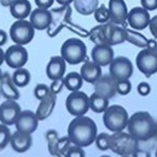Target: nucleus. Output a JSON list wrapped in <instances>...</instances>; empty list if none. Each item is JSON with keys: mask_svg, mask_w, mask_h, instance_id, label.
Listing matches in <instances>:
<instances>
[{"mask_svg": "<svg viewBox=\"0 0 157 157\" xmlns=\"http://www.w3.org/2000/svg\"><path fill=\"white\" fill-rule=\"evenodd\" d=\"M67 133L71 144L85 148L95 141L98 127L94 121L88 116H75L69 123Z\"/></svg>", "mask_w": 157, "mask_h": 157, "instance_id": "obj_1", "label": "nucleus"}, {"mask_svg": "<svg viewBox=\"0 0 157 157\" xmlns=\"http://www.w3.org/2000/svg\"><path fill=\"white\" fill-rule=\"evenodd\" d=\"M128 133L138 141H148L157 136V123L147 111H137L128 121Z\"/></svg>", "mask_w": 157, "mask_h": 157, "instance_id": "obj_2", "label": "nucleus"}, {"mask_svg": "<svg viewBox=\"0 0 157 157\" xmlns=\"http://www.w3.org/2000/svg\"><path fill=\"white\" fill-rule=\"evenodd\" d=\"M89 37L95 44H108L110 46L118 45L126 41L125 27H121L109 21L93 27L89 33Z\"/></svg>", "mask_w": 157, "mask_h": 157, "instance_id": "obj_3", "label": "nucleus"}, {"mask_svg": "<svg viewBox=\"0 0 157 157\" xmlns=\"http://www.w3.org/2000/svg\"><path fill=\"white\" fill-rule=\"evenodd\" d=\"M61 57L70 65H77L86 61L87 47L81 39L70 38L61 46Z\"/></svg>", "mask_w": 157, "mask_h": 157, "instance_id": "obj_4", "label": "nucleus"}, {"mask_svg": "<svg viewBox=\"0 0 157 157\" xmlns=\"http://www.w3.org/2000/svg\"><path fill=\"white\" fill-rule=\"evenodd\" d=\"M103 121L105 127L111 132H120L126 129L129 121L128 112L123 106L112 105L104 111Z\"/></svg>", "mask_w": 157, "mask_h": 157, "instance_id": "obj_5", "label": "nucleus"}, {"mask_svg": "<svg viewBox=\"0 0 157 157\" xmlns=\"http://www.w3.org/2000/svg\"><path fill=\"white\" fill-rule=\"evenodd\" d=\"M110 149L113 153L121 156H131L136 149H138V140L133 138L129 133L114 132L111 135Z\"/></svg>", "mask_w": 157, "mask_h": 157, "instance_id": "obj_6", "label": "nucleus"}, {"mask_svg": "<svg viewBox=\"0 0 157 157\" xmlns=\"http://www.w3.org/2000/svg\"><path fill=\"white\" fill-rule=\"evenodd\" d=\"M10 36L15 44L26 45L32 42L35 36V29L29 20H17L10 29Z\"/></svg>", "mask_w": 157, "mask_h": 157, "instance_id": "obj_7", "label": "nucleus"}, {"mask_svg": "<svg viewBox=\"0 0 157 157\" xmlns=\"http://www.w3.org/2000/svg\"><path fill=\"white\" fill-rule=\"evenodd\" d=\"M136 66L146 77H151L157 72V47L143 48L136 57Z\"/></svg>", "mask_w": 157, "mask_h": 157, "instance_id": "obj_8", "label": "nucleus"}, {"mask_svg": "<svg viewBox=\"0 0 157 157\" xmlns=\"http://www.w3.org/2000/svg\"><path fill=\"white\" fill-rule=\"evenodd\" d=\"M67 111L73 116H82L87 113L90 109L89 97L83 91H72L66 98Z\"/></svg>", "mask_w": 157, "mask_h": 157, "instance_id": "obj_9", "label": "nucleus"}, {"mask_svg": "<svg viewBox=\"0 0 157 157\" xmlns=\"http://www.w3.org/2000/svg\"><path fill=\"white\" fill-rule=\"evenodd\" d=\"M52 23L47 29L49 37H56L70 22L71 7L70 6H61V7L52 10Z\"/></svg>", "mask_w": 157, "mask_h": 157, "instance_id": "obj_10", "label": "nucleus"}, {"mask_svg": "<svg viewBox=\"0 0 157 157\" xmlns=\"http://www.w3.org/2000/svg\"><path fill=\"white\" fill-rule=\"evenodd\" d=\"M109 75L116 82L118 81L129 80L133 75V64L128 58L116 57L109 64Z\"/></svg>", "mask_w": 157, "mask_h": 157, "instance_id": "obj_11", "label": "nucleus"}, {"mask_svg": "<svg viewBox=\"0 0 157 157\" xmlns=\"http://www.w3.org/2000/svg\"><path fill=\"white\" fill-rule=\"evenodd\" d=\"M29 60V52L23 45L14 44L4 52V62L13 69L23 67Z\"/></svg>", "mask_w": 157, "mask_h": 157, "instance_id": "obj_12", "label": "nucleus"}, {"mask_svg": "<svg viewBox=\"0 0 157 157\" xmlns=\"http://www.w3.org/2000/svg\"><path fill=\"white\" fill-rule=\"evenodd\" d=\"M21 112V107L16 101L6 100L0 105V123L6 126L15 125Z\"/></svg>", "mask_w": 157, "mask_h": 157, "instance_id": "obj_13", "label": "nucleus"}, {"mask_svg": "<svg viewBox=\"0 0 157 157\" xmlns=\"http://www.w3.org/2000/svg\"><path fill=\"white\" fill-rule=\"evenodd\" d=\"M150 20L151 17L150 14H149V11L145 10L143 6L133 7L128 13L127 22L135 30H144L146 27L149 26Z\"/></svg>", "mask_w": 157, "mask_h": 157, "instance_id": "obj_14", "label": "nucleus"}, {"mask_svg": "<svg viewBox=\"0 0 157 157\" xmlns=\"http://www.w3.org/2000/svg\"><path fill=\"white\" fill-rule=\"evenodd\" d=\"M38 124H39V120L36 115V112H33L30 110H23L20 112L15 123V127L17 131L20 132L33 134L37 130Z\"/></svg>", "mask_w": 157, "mask_h": 157, "instance_id": "obj_15", "label": "nucleus"}, {"mask_svg": "<svg viewBox=\"0 0 157 157\" xmlns=\"http://www.w3.org/2000/svg\"><path fill=\"white\" fill-rule=\"evenodd\" d=\"M109 14L110 22L117 25H127L128 7L124 0H109Z\"/></svg>", "mask_w": 157, "mask_h": 157, "instance_id": "obj_16", "label": "nucleus"}, {"mask_svg": "<svg viewBox=\"0 0 157 157\" xmlns=\"http://www.w3.org/2000/svg\"><path fill=\"white\" fill-rule=\"evenodd\" d=\"M91 59L101 67L108 66L114 59V52L112 46L108 44H95L91 50Z\"/></svg>", "mask_w": 157, "mask_h": 157, "instance_id": "obj_17", "label": "nucleus"}, {"mask_svg": "<svg viewBox=\"0 0 157 157\" xmlns=\"http://www.w3.org/2000/svg\"><path fill=\"white\" fill-rule=\"evenodd\" d=\"M116 84L117 82L110 75H101V78L93 84L94 85V92L110 100L117 93L116 92Z\"/></svg>", "mask_w": 157, "mask_h": 157, "instance_id": "obj_18", "label": "nucleus"}, {"mask_svg": "<svg viewBox=\"0 0 157 157\" xmlns=\"http://www.w3.org/2000/svg\"><path fill=\"white\" fill-rule=\"evenodd\" d=\"M52 12L40 7L33 10L29 15V22L34 29L38 30H45L48 29L52 23Z\"/></svg>", "mask_w": 157, "mask_h": 157, "instance_id": "obj_19", "label": "nucleus"}, {"mask_svg": "<svg viewBox=\"0 0 157 157\" xmlns=\"http://www.w3.org/2000/svg\"><path fill=\"white\" fill-rule=\"evenodd\" d=\"M66 71V61L61 56H54L50 58L46 66V75L52 81L64 78Z\"/></svg>", "mask_w": 157, "mask_h": 157, "instance_id": "obj_20", "label": "nucleus"}, {"mask_svg": "<svg viewBox=\"0 0 157 157\" xmlns=\"http://www.w3.org/2000/svg\"><path fill=\"white\" fill-rule=\"evenodd\" d=\"M0 92L6 100L17 101L20 98V92L17 86L13 82L12 75L9 72H3L0 80Z\"/></svg>", "mask_w": 157, "mask_h": 157, "instance_id": "obj_21", "label": "nucleus"}, {"mask_svg": "<svg viewBox=\"0 0 157 157\" xmlns=\"http://www.w3.org/2000/svg\"><path fill=\"white\" fill-rule=\"evenodd\" d=\"M10 144L14 151L18 152V153H24V152L29 151L33 145L32 134L16 131L12 134Z\"/></svg>", "mask_w": 157, "mask_h": 157, "instance_id": "obj_22", "label": "nucleus"}, {"mask_svg": "<svg viewBox=\"0 0 157 157\" xmlns=\"http://www.w3.org/2000/svg\"><path fill=\"white\" fill-rule=\"evenodd\" d=\"M80 75H82L83 80L90 84H94L102 75V67L94 63L93 61L86 60L84 64L81 67Z\"/></svg>", "mask_w": 157, "mask_h": 157, "instance_id": "obj_23", "label": "nucleus"}, {"mask_svg": "<svg viewBox=\"0 0 157 157\" xmlns=\"http://www.w3.org/2000/svg\"><path fill=\"white\" fill-rule=\"evenodd\" d=\"M57 103V94L50 92L46 98L40 101V104L36 110V115L39 121H44L49 117L56 107Z\"/></svg>", "mask_w": 157, "mask_h": 157, "instance_id": "obj_24", "label": "nucleus"}, {"mask_svg": "<svg viewBox=\"0 0 157 157\" xmlns=\"http://www.w3.org/2000/svg\"><path fill=\"white\" fill-rule=\"evenodd\" d=\"M32 11V4L29 0H14L10 6L11 15L17 20L26 19Z\"/></svg>", "mask_w": 157, "mask_h": 157, "instance_id": "obj_25", "label": "nucleus"}, {"mask_svg": "<svg viewBox=\"0 0 157 157\" xmlns=\"http://www.w3.org/2000/svg\"><path fill=\"white\" fill-rule=\"evenodd\" d=\"M73 6L78 14L89 16L98 6V0H73Z\"/></svg>", "mask_w": 157, "mask_h": 157, "instance_id": "obj_26", "label": "nucleus"}, {"mask_svg": "<svg viewBox=\"0 0 157 157\" xmlns=\"http://www.w3.org/2000/svg\"><path fill=\"white\" fill-rule=\"evenodd\" d=\"M90 109L95 113H104V111L109 107V98L93 92L89 97Z\"/></svg>", "mask_w": 157, "mask_h": 157, "instance_id": "obj_27", "label": "nucleus"}, {"mask_svg": "<svg viewBox=\"0 0 157 157\" xmlns=\"http://www.w3.org/2000/svg\"><path fill=\"white\" fill-rule=\"evenodd\" d=\"M125 33H126V41H128L129 43H131V44L135 45L137 47H140V48L148 47L149 40L145 36L139 34L138 32H135V29H126L125 27Z\"/></svg>", "mask_w": 157, "mask_h": 157, "instance_id": "obj_28", "label": "nucleus"}, {"mask_svg": "<svg viewBox=\"0 0 157 157\" xmlns=\"http://www.w3.org/2000/svg\"><path fill=\"white\" fill-rule=\"evenodd\" d=\"M83 78L78 72L72 71L64 77V86L69 91H78L83 86Z\"/></svg>", "mask_w": 157, "mask_h": 157, "instance_id": "obj_29", "label": "nucleus"}, {"mask_svg": "<svg viewBox=\"0 0 157 157\" xmlns=\"http://www.w3.org/2000/svg\"><path fill=\"white\" fill-rule=\"evenodd\" d=\"M30 78H32L30 77V72L23 67L15 69L14 73L12 75L13 82L17 87H25V86H27L30 82Z\"/></svg>", "mask_w": 157, "mask_h": 157, "instance_id": "obj_30", "label": "nucleus"}, {"mask_svg": "<svg viewBox=\"0 0 157 157\" xmlns=\"http://www.w3.org/2000/svg\"><path fill=\"white\" fill-rule=\"evenodd\" d=\"M71 146V141L68 136H64V137H59L57 141L55 149V156L57 157H66V153Z\"/></svg>", "mask_w": 157, "mask_h": 157, "instance_id": "obj_31", "label": "nucleus"}, {"mask_svg": "<svg viewBox=\"0 0 157 157\" xmlns=\"http://www.w3.org/2000/svg\"><path fill=\"white\" fill-rule=\"evenodd\" d=\"M93 15H94V19L101 24L107 23L108 21H110V14H109V10L106 7L105 4H101V6H98V9L95 10L94 13H93Z\"/></svg>", "mask_w": 157, "mask_h": 157, "instance_id": "obj_32", "label": "nucleus"}, {"mask_svg": "<svg viewBox=\"0 0 157 157\" xmlns=\"http://www.w3.org/2000/svg\"><path fill=\"white\" fill-rule=\"evenodd\" d=\"M45 137H46L47 141V147H48V152L50 155L55 156V149L56 145H57V141L59 139V134L56 130H48L45 134Z\"/></svg>", "mask_w": 157, "mask_h": 157, "instance_id": "obj_33", "label": "nucleus"}, {"mask_svg": "<svg viewBox=\"0 0 157 157\" xmlns=\"http://www.w3.org/2000/svg\"><path fill=\"white\" fill-rule=\"evenodd\" d=\"M11 136L12 134L9 129V126L4 125V124H0V151L3 150L10 144Z\"/></svg>", "mask_w": 157, "mask_h": 157, "instance_id": "obj_34", "label": "nucleus"}, {"mask_svg": "<svg viewBox=\"0 0 157 157\" xmlns=\"http://www.w3.org/2000/svg\"><path fill=\"white\" fill-rule=\"evenodd\" d=\"M110 139H111V135H109L108 133H101L97 135V138H95V145H97V148L101 151H106L110 148Z\"/></svg>", "mask_w": 157, "mask_h": 157, "instance_id": "obj_35", "label": "nucleus"}, {"mask_svg": "<svg viewBox=\"0 0 157 157\" xmlns=\"http://www.w3.org/2000/svg\"><path fill=\"white\" fill-rule=\"evenodd\" d=\"M50 93V89H49V86L45 85V84H38L34 89V94L35 98L37 100L41 101L44 98H46Z\"/></svg>", "mask_w": 157, "mask_h": 157, "instance_id": "obj_36", "label": "nucleus"}, {"mask_svg": "<svg viewBox=\"0 0 157 157\" xmlns=\"http://www.w3.org/2000/svg\"><path fill=\"white\" fill-rule=\"evenodd\" d=\"M131 89H132V85L129 80L125 81H118L116 84V92L121 95H127L130 93Z\"/></svg>", "mask_w": 157, "mask_h": 157, "instance_id": "obj_37", "label": "nucleus"}, {"mask_svg": "<svg viewBox=\"0 0 157 157\" xmlns=\"http://www.w3.org/2000/svg\"><path fill=\"white\" fill-rule=\"evenodd\" d=\"M66 157H85V151L82 147L78 146H70L68 149Z\"/></svg>", "mask_w": 157, "mask_h": 157, "instance_id": "obj_38", "label": "nucleus"}, {"mask_svg": "<svg viewBox=\"0 0 157 157\" xmlns=\"http://www.w3.org/2000/svg\"><path fill=\"white\" fill-rule=\"evenodd\" d=\"M63 87H64V78H61L52 81L49 86V89L50 92H52L54 94H58V93H60L62 91Z\"/></svg>", "mask_w": 157, "mask_h": 157, "instance_id": "obj_39", "label": "nucleus"}, {"mask_svg": "<svg viewBox=\"0 0 157 157\" xmlns=\"http://www.w3.org/2000/svg\"><path fill=\"white\" fill-rule=\"evenodd\" d=\"M137 92L140 95H143V97H146V95H148L149 93L151 92V86H150V84H149V83H147V82L139 83L138 86H137Z\"/></svg>", "mask_w": 157, "mask_h": 157, "instance_id": "obj_40", "label": "nucleus"}, {"mask_svg": "<svg viewBox=\"0 0 157 157\" xmlns=\"http://www.w3.org/2000/svg\"><path fill=\"white\" fill-rule=\"evenodd\" d=\"M140 3L147 11H155L157 9V0H140Z\"/></svg>", "mask_w": 157, "mask_h": 157, "instance_id": "obj_41", "label": "nucleus"}, {"mask_svg": "<svg viewBox=\"0 0 157 157\" xmlns=\"http://www.w3.org/2000/svg\"><path fill=\"white\" fill-rule=\"evenodd\" d=\"M54 2L55 0H35V3H36L37 7L45 10H48L49 7H52Z\"/></svg>", "mask_w": 157, "mask_h": 157, "instance_id": "obj_42", "label": "nucleus"}, {"mask_svg": "<svg viewBox=\"0 0 157 157\" xmlns=\"http://www.w3.org/2000/svg\"><path fill=\"white\" fill-rule=\"evenodd\" d=\"M149 29H150L152 36L157 40V15L151 18L150 23H149Z\"/></svg>", "mask_w": 157, "mask_h": 157, "instance_id": "obj_43", "label": "nucleus"}, {"mask_svg": "<svg viewBox=\"0 0 157 157\" xmlns=\"http://www.w3.org/2000/svg\"><path fill=\"white\" fill-rule=\"evenodd\" d=\"M132 157H151V153L149 151L141 150V149H136L134 153L131 155Z\"/></svg>", "mask_w": 157, "mask_h": 157, "instance_id": "obj_44", "label": "nucleus"}, {"mask_svg": "<svg viewBox=\"0 0 157 157\" xmlns=\"http://www.w3.org/2000/svg\"><path fill=\"white\" fill-rule=\"evenodd\" d=\"M7 42V34L6 30L0 29V47Z\"/></svg>", "mask_w": 157, "mask_h": 157, "instance_id": "obj_45", "label": "nucleus"}, {"mask_svg": "<svg viewBox=\"0 0 157 157\" xmlns=\"http://www.w3.org/2000/svg\"><path fill=\"white\" fill-rule=\"evenodd\" d=\"M60 6H70L73 2V0H56Z\"/></svg>", "mask_w": 157, "mask_h": 157, "instance_id": "obj_46", "label": "nucleus"}, {"mask_svg": "<svg viewBox=\"0 0 157 157\" xmlns=\"http://www.w3.org/2000/svg\"><path fill=\"white\" fill-rule=\"evenodd\" d=\"M13 1L14 0H0V4H1L2 6H11V4L13 3Z\"/></svg>", "mask_w": 157, "mask_h": 157, "instance_id": "obj_47", "label": "nucleus"}, {"mask_svg": "<svg viewBox=\"0 0 157 157\" xmlns=\"http://www.w3.org/2000/svg\"><path fill=\"white\" fill-rule=\"evenodd\" d=\"M148 47H149V48H156V47H157V42H156V40H149Z\"/></svg>", "mask_w": 157, "mask_h": 157, "instance_id": "obj_48", "label": "nucleus"}, {"mask_svg": "<svg viewBox=\"0 0 157 157\" xmlns=\"http://www.w3.org/2000/svg\"><path fill=\"white\" fill-rule=\"evenodd\" d=\"M3 62H4V52H3V49L0 47V66L3 64Z\"/></svg>", "mask_w": 157, "mask_h": 157, "instance_id": "obj_49", "label": "nucleus"}, {"mask_svg": "<svg viewBox=\"0 0 157 157\" xmlns=\"http://www.w3.org/2000/svg\"><path fill=\"white\" fill-rule=\"evenodd\" d=\"M2 75H3V72H2L1 68H0V80H1V78H2Z\"/></svg>", "mask_w": 157, "mask_h": 157, "instance_id": "obj_50", "label": "nucleus"}, {"mask_svg": "<svg viewBox=\"0 0 157 157\" xmlns=\"http://www.w3.org/2000/svg\"><path fill=\"white\" fill-rule=\"evenodd\" d=\"M101 157H110V156H109V155H102Z\"/></svg>", "mask_w": 157, "mask_h": 157, "instance_id": "obj_51", "label": "nucleus"}, {"mask_svg": "<svg viewBox=\"0 0 157 157\" xmlns=\"http://www.w3.org/2000/svg\"><path fill=\"white\" fill-rule=\"evenodd\" d=\"M156 156H157V150H156Z\"/></svg>", "mask_w": 157, "mask_h": 157, "instance_id": "obj_52", "label": "nucleus"}, {"mask_svg": "<svg viewBox=\"0 0 157 157\" xmlns=\"http://www.w3.org/2000/svg\"><path fill=\"white\" fill-rule=\"evenodd\" d=\"M0 95H1V92H0Z\"/></svg>", "mask_w": 157, "mask_h": 157, "instance_id": "obj_53", "label": "nucleus"}]
</instances>
